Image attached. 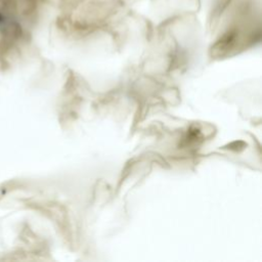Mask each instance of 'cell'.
Here are the masks:
<instances>
[{"label":"cell","instance_id":"cell-1","mask_svg":"<svg viewBox=\"0 0 262 262\" xmlns=\"http://www.w3.org/2000/svg\"><path fill=\"white\" fill-rule=\"evenodd\" d=\"M1 19H2V15L0 14V20H1Z\"/></svg>","mask_w":262,"mask_h":262}]
</instances>
